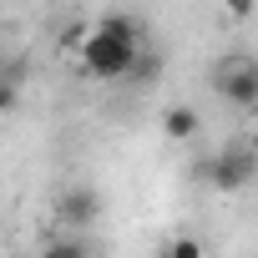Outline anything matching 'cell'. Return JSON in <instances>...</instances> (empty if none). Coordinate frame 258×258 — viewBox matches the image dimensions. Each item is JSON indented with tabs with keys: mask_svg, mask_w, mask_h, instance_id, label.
<instances>
[{
	"mask_svg": "<svg viewBox=\"0 0 258 258\" xmlns=\"http://www.w3.org/2000/svg\"><path fill=\"white\" fill-rule=\"evenodd\" d=\"M253 152H258V137H253Z\"/></svg>",
	"mask_w": 258,
	"mask_h": 258,
	"instance_id": "11",
	"label": "cell"
},
{
	"mask_svg": "<svg viewBox=\"0 0 258 258\" xmlns=\"http://www.w3.org/2000/svg\"><path fill=\"white\" fill-rule=\"evenodd\" d=\"M198 177H203L213 192H243V187H253V177H258V152H253V142H228V147H218V152L198 167Z\"/></svg>",
	"mask_w": 258,
	"mask_h": 258,
	"instance_id": "2",
	"label": "cell"
},
{
	"mask_svg": "<svg viewBox=\"0 0 258 258\" xmlns=\"http://www.w3.org/2000/svg\"><path fill=\"white\" fill-rule=\"evenodd\" d=\"M157 76H162V56H157V51H142V61H137L132 81H157Z\"/></svg>",
	"mask_w": 258,
	"mask_h": 258,
	"instance_id": "8",
	"label": "cell"
},
{
	"mask_svg": "<svg viewBox=\"0 0 258 258\" xmlns=\"http://www.w3.org/2000/svg\"><path fill=\"white\" fill-rule=\"evenodd\" d=\"M213 91L238 106V111H258V61L248 56H223L213 66Z\"/></svg>",
	"mask_w": 258,
	"mask_h": 258,
	"instance_id": "3",
	"label": "cell"
},
{
	"mask_svg": "<svg viewBox=\"0 0 258 258\" xmlns=\"http://www.w3.org/2000/svg\"><path fill=\"white\" fill-rule=\"evenodd\" d=\"M96 218H101V192H96V187L71 182V187L56 192V223H61V233H81V228H91Z\"/></svg>",
	"mask_w": 258,
	"mask_h": 258,
	"instance_id": "4",
	"label": "cell"
},
{
	"mask_svg": "<svg viewBox=\"0 0 258 258\" xmlns=\"http://www.w3.org/2000/svg\"><path fill=\"white\" fill-rule=\"evenodd\" d=\"M137 61H142V21L137 16L111 11L81 41V71L91 81H132Z\"/></svg>",
	"mask_w": 258,
	"mask_h": 258,
	"instance_id": "1",
	"label": "cell"
},
{
	"mask_svg": "<svg viewBox=\"0 0 258 258\" xmlns=\"http://www.w3.org/2000/svg\"><path fill=\"white\" fill-rule=\"evenodd\" d=\"M162 132H167V142H192L203 132V116L192 106H167L162 111Z\"/></svg>",
	"mask_w": 258,
	"mask_h": 258,
	"instance_id": "5",
	"label": "cell"
},
{
	"mask_svg": "<svg viewBox=\"0 0 258 258\" xmlns=\"http://www.w3.org/2000/svg\"><path fill=\"white\" fill-rule=\"evenodd\" d=\"M157 258H203V243H198V238H172Z\"/></svg>",
	"mask_w": 258,
	"mask_h": 258,
	"instance_id": "7",
	"label": "cell"
},
{
	"mask_svg": "<svg viewBox=\"0 0 258 258\" xmlns=\"http://www.w3.org/2000/svg\"><path fill=\"white\" fill-rule=\"evenodd\" d=\"M16 106H21V86L16 81H0V116H11Z\"/></svg>",
	"mask_w": 258,
	"mask_h": 258,
	"instance_id": "9",
	"label": "cell"
},
{
	"mask_svg": "<svg viewBox=\"0 0 258 258\" xmlns=\"http://www.w3.org/2000/svg\"><path fill=\"white\" fill-rule=\"evenodd\" d=\"M248 6H253V0H228V11H233V16H248Z\"/></svg>",
	"mask_w": 258,
	"mask_h": 258,
	"instance_id": "10",
	"label": "cell"
},
{
	"mask_svg": "<svg viewBox=\"0 0 258 258\" xmlns=\"http://www.w3.org/2000/svg\"><path fill=\"white\" fill-rule=\"evenodd\" d=\"M41 258H96V248L81 238V233H56L51 243H46V253Z\"/></svg>",
	"mask_w": 258,
	"mask_h": 258,
	"instance_id": "6",
	"label": "cell"
}]
</instances>
